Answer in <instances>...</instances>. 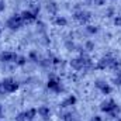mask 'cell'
<instances>
[{
  "mask_svg": "<svg viewBox=\"0 0 121 121\" xmlns=\"http://www.w3.org/2000/svg\"><path fill=\"white\" fill-rule=\"evenodd\" d=\"M94 48H96V44H94V41H91V39H87V41H85V44H83V49H86V51H94Z\"/></svg>",
  "mask_w": 121,
  "mask_h": 121,
  "instance_id": "obj_21",
  "label": "cell"
},
{
  "mask_svg": "<svg viewBox=\"0 0 121 121\" xmlns=\"http://www.w3.org/2000/svg\"><path fill=\"white\" fill-rule=\"evenodd\" d=\"M37 113H38V116H39L42 120H45V121H48L51 118V108H49L48 106H45V104L39 106V107L37 108Z\"/></svg>",
  "mask_w": 121,
  "mask_h": 121,
  "instance_id": "obj_13",
  "label": "cell"
},
{
  "mask_svg": "<svg viewBox=\"0 0 121 121\" xmlns=\"http://www.w3.org/2000/svg\"><path fill=\"white\" fill-rule=\"evenodd\" d=\"M18 54L14 52V51H1L0 52V62L4 63V65H9V63H16Z\"/></svg>",
  "mask_w": 121,
  "mask_h": 121,
  "instance_id": "obj_9",
  "label": "cell"
},
{
  "mask_svg": "<svg viewBox=\"0 0 121 121\" xmlns=\"http://www.w3.org/2000/svg\"><path fill=\"white\" fill-rule=\"evenodd\" d=\"M94 87L100 91L101 94H104V96H108V94L113 93V86H111L108 82L103 80V79H97V80H94Z\"/></svg>",
  "mask_w": 121,
  "mask_h": 121,
  "instance_id": "obj_8",
  "label": "cell"
},
{
  "mask_svg": "<svg viewBox=\"0 0 121 121\" xmlns=\"http://www.w3.org/2000/svg\"><path fill=\"white\" fill-rule=\"evenodd\" d=\"M37 31H38V34L39 35H42V34H47V26H45V23H42V21H39V20H37Z\"/></svg>",
  "mask_w": 121,
  "mask_h": 121,
  "instance_id": "obj_20",
  "label": "cell"
},
{
  "mask_svg": "<svg viewBox=\"0 0 121 121\" xmlns=\"http://www.w3.org/2000/svg\"><path fill=\"white\" fill-rule=\"evenodd\" d=\"M85 31H86L87 35H96V34L100 32V27L93 26V24H87V26H85Z\"/></svg>",
  "mask_w": 121,
  "mask_h": 121,
  "instance_id": "obj_17",
  "label": "cell"
},
{
  "mask_svg": "<svg viewBox=\"0 0 121 121\" xmlns=\"http://www.w3.org/2000/svg\"><path fill=\"white\" fill-rule=\"evenodd\" d=\"M20 16H21V18H23V21H24L26 24L37 23V20H38V16H37L35 13H32L30 9H24V10L20 13Z\"/></svg>",
  "mask_w": 121,
  "mask_h": 121,
  "instance_id": "obj_10",
  "label": "cell"
},
{
  "mask_svg": "<svg viewBox=\"0 0 121 121\" xmlns=\"http://www.w3.org/2000/svg\"><path fill=\"white\" fill-rule=\"evenodd\" d=\"M94 69L97 70H106V69H110V70H117L121 69V59L111 55V54H107V55H103L100 59L96 62L94 65Z\"/></svg>",
  "mask_w": 121,
  "mask_h": 121,
  "instance_id": "obj_2",
  "label": "cell"
},
{
  "mask_svg": "<svg viewBox=\"0 0 121 121\" xmlns=\"http://www.w3.org/2000/svg\"><path fill=\"white\" fill-rule=\"evenodd\" d=\"M1 35H3V28L0 27V38H1Z\"/></svg>",
  "mask_w": 121,
  "mask_h": 121,
  "instance_id": "obj_30",
  "label": "cell"
},
{
  "mask_svg": "<svg viewBox=\"0 0 121 121\" xmlns=\"http://www.w3.org/2000/svg\"><path fill=\"white\" fill-rule=\"evenodd\" d=\"M60 120L62 121H79V118H78V116H76L75 113L66 111V113H63V114L60 116Z\"/></svg>",
  "mask_w": 121,
  "mask_h": 121,
  "instance_id": "obj_15",
  "label": "cell"
},
{
  "mask_svg": "<svg viewBox=\"0 0 121 121\" xmlns=\"http://www.w3.org/2000/svg\"><path fill=\"white\" fill-rule=\"evenodd\" d=\"M113 1H116V0H113Z\"/></svg>",
  "mask_w": 121,
  "mask_h": 121,
  "instance_id": "obj_32",
  "label": "cell"
},
{
  "mask_svg": "<svg viewBox=\"0 0 121 121\" xmlns=\"http://www.w3.org/2000/svg\"><path fill=\"white\" fill-rule=\"evenodd\" d=\"M47 89L51 90L52 93H55V94H60V93H63V90H65V86H63L62 80H60L56 75H52L47 80Z\"/></svg>",
  "mask_w": 121,
  "mask_h": 121,
  "instance_id": "obj_6",
  "label": "cell"
},
{
  "mask_svg": "<svg viewBox=\"0 0 121 121\" xmlns=\"http://www.w3.org/2000/svg\"><path fill=\"white\" fill-rule=\"evenodd\" d=\"M73 18H75V21H78L79 24L87 26L91 21V18H93V14H91V11L86 10V9H79V10H75V11H73Z\"/></svg>",
  "mask_w": 121,
  "mask_h": 121,
  "instance_id": "obj_7",
  "label": "cell"
},
{
  "mask_svg": "<svg viewBox=\"0 0 121 121\" xmlns=\"http://www.w3.org/2000/svg\"><path fill=\"white\" fill-rule=\"evenodd\" d=\"M52 23H54V26H55V27H60V28H63V27H66V26H68V23H69V21H68V18H66L65 16H59V14H58V16H55V17H54Z\"/></svg>",
  "mask_w": 121,
  "mask_h": 121,
  "instance_id": "obj_14",
  "label": "cell"
},
{
  "mask_svg": "<svg viewBox=\"0 0 121 121\" xmlns=\"http://www.w3.org/2000/svg\"><path fill=\"white\" fill-rule=\"evenodd\" d=\"M99 108H100L101 113L108 114V116H111L113 118H117V116L120 114V111H121V107L118 106V103H117L114 99H106V100H103V101L100 103Z\"/></svg>",
  "mask_w": 121,
  "mask_h": 121,
  "instance_id": "obj_3",
  "label": "cell"
},
{
  "mask_svg": "<svg viewBox=\"0 0 121 121\" xmlns=\"http://www.w3.org/2000/svg\"><path fill=\"white\" fill-rule=\"evenodd\" d=\"M116 121H121V117H117V118H116Z\"/></svg>",
  "mask_w": 121,
  "mask_h": 121,
  "instance_id": "obj_31",
  "label": "cell"
},
{
  "mask_svg": "<svg viewBox=\"0 0 121 121\" xmlns=\"http://www.w3.org/2000/svg\"><path fill=\"white\" fill-rule=\"evenodd\" d=\"M27 63H28V58H27V55H18L14 65H16L17 68H24Z\"/></svg>",
  "mask_w": 121,
  "mask_h": 121,
  "instance_id": "obj_18",
  "label": "cell"
},
{
  "mask_svg": "<svg viewBox=\"0 0 121 121\" xmlns=\"http://www.w3.org/2000/svg\"><path fill=\"white\" fill-rule=\"evenodd\" d=\"M76 103H78V97L75 96V94H69V96H66L62 101H60L59 107L60 108H68V107H73V106H76Z\"/></svg>",
  "mask_w": 121,
  "mask_h": 121,
  "instance_id": "obj_11",
  "label": "cell"
},
{
  "mask_svg": "<svg viewBox=\"0 0 121 121\" xmlns=\"http://www.w3.org/2000/svg\"><path fill=\"white\" fill-rule=\"evenodd\" d=\"M111 83L114 85V86H121V69H117V70H114V75L111 76Z\"/></svg>",
  "mask_w": 121,
  "mask_h": 121,
  "instance_id": "obj_16",
  "label": "cell"
},
{
  "mask_svg": "<svg viewBox=\"0 0 121 121\" xmlns=\"http://www.w3.org/2000/svg\"><path fill=\"white\" fill-rule=\"evenodd\" d=\"M93 3L96 6H104L106 4V0H93Z\"/></svg>",
  "mask_w": 121,
  "mask_h": 121,
  "instance_id": "obj_29",
  "label": "cell"
},
{
  "mask_svg": "<svg viewBox=\"0 0 121 121\" xmlns=\"http://www.w3.org/2000/svg\"><path fill=\"white\" fill-rule=\"evenodd\" d=\"M113 24H114L116 27L121 28V14H116V16L113 17Z\"/></svg>",
  "mask_w": 121,
  "mask_h": 121,
  "instance_id": "obj_25",
  "label": "cell"
},
{
  "mask_svg": "<svg viewBox=\"0 0 121 121\" xmlns=\"http://www.w3.org/2000/svg\"><path fill=\"white\" fill-rule=\"evenodd\" d=\"M27 58H28V60H32V62H35V63H38V62H39V59H41V56H39L38 51H34V49L28 52Z\"/></svg>",
  "mask_w": 121,
  "mask_h": 121,
  "instance_id": "obj_19",
  "label": "cell"
},
{
  "mask_svg": "<svg viewBox=\"0 0 121 121\" xmlns=\"http://www.w3.org/2000/svg\"><path fill=\"white\" fill-rule=\"evenodd\" d=\"M0 121H1V120H0Z\"/></svg>",
  "mask_w": 121,
  "mask_h": 121,
  "instance_id": "obj_33",
  "label": "cell"
},
{
  "mask_svg": "<svg viewBox=\"0 0 121 121\" xmlns=\"http://www.w3.org/2000/svg\"><path fill=\"white\" fill-rule=\"evenodd\" d=\"M104 16L106 17H114L116 16V9L114 7H107L106 11H104Z\"/></svg>",
  "mask_w": 121,
  "mask_h": 121,
  "instance_id": "obj_24",
  "label": "cell"
},
{
  "mask_svg": "<svg viewBox=\"0 0 121 121\" xmlns=\"http://www.w3.org/2000/svg\"><path fill=\"white\" fill-rule=\"evenodd\" d=\"M4 114H6V111H4V106H3V104H0V120H3V118H4Z\"/></svg>",
  "mask_w": 121,
  "mask_h": 121,
  "instance_id": "obj_28",
  "label": "cell"
},
{
  "mask_svg": "<svg viewBox=\"0 0 121 121\" xmlns=\"http://www.w3.org/2000/svg\"><path fill=\"white\" fill-rule=\"evenodd\" d=\"M14 121H28V120H27L26 113H24V111H20V113H17V114H16Z\"/></svg>",
  "mask_w": 121,
  "mask_h": 121,
  "instance_id": "obj_23",
  "label": "cell"
},
{
  "mask_svg": "<svg viewBox=\"0 0 121 121\" xmlns=\"http://www.w3.org/2000/svg\"><path fill=\"white\" fill-rule=\"evenodd\" d=\"M69 66L75 70V72H86L94 69V62L90 56L85 52H80L78 56L72 58L69 62Z\"/></svg>",
  "mask_w": 121,
  "mask_h": 121,
  "instance_id": "obj_1",
  "label": "cell"
},
{
  "mask_svg": "<svg viewBox=\"0 0 121 121\" xmlns=\"http://www.w3.org/2000/svg\"><path fill=\"white\" fill-rule=\"evenodd\" d=\"M45 7H47V11H48L49 14H52L54 17L58 16V13H59V4H58L55 0H48L47 4H45Z\"/></svg>",
  "mask_w": 121,
  "mask_h": 121,
  "instance_id": "obj_12",
  "label": "cell"
},
{
  "mask_svg": "<svg viewBox=\"0 0 121 121\" xmlns=\"http://www.w3.org/2000/svg\"><path fill=\"white\" fill-rule=\"evenodd\" d=\"M90 121H103V117L99 116V114H94V116L90 118Z\"/></svg>",
  "mask_w": 121,
  "mask_h": 121,
  "instance_id": "obj_26",
  "label": "cell"
},
{
  "mask_svg": "<svg viewBox=\"0 0 121 121\" xmlns=\"http://www.w3.org/2000/svg\"><path fill=\"white\" fill-rule=\"evenodd\" d=\"M41 38H39V41H41V44L44 45V47H49L51 45V38L48 37V34H42V35H39Z\"/></svg>",
  "mask_w": 121,
  "mask_h": 121,
  "instance_id": "obj_22",
  "label": "cell"
},
{
  "mask_svg": "<svg viewBox=\"0 0 121 121\" xmlns=\"http://www.w3.org/2000/svg\"><path fill=\"white\" fill-rule=\"evenodd\" d=\"M6 10V0H0V13Z\"/></svg>",
  "mask_w": 121,
  "mask_h": 121,
  "instance_id": "obj_27",
  "label": "cell"
},
{
  "mask_svg": "<svg viewBox=\"0 0 121 121\" xmlns=\"http://www.w3.org/2000/svg\"><path fill=\"white\" fill-rule=\"evenodd\" d=\"M0 83H1V94H13L16 91H18V89H20L18 80H16L11 76L4 78L3 80H0Z\"/></svg>",
  "mask_w": 121,
  "mask_h": 121,
  "instance_id": "obj_4",
  "label": "cell"
},
{
  "mask_svg": "<svg viewBox=\"0 0 121 121\" xmlns=\"http://www.w3.org/2000/svg\"><path fill=\"white\" fill-rule=\"evenodd\" d=\"M24 24H26V23L23 21L20 13H14V14H11V16L6 20V28L10 30V31H13V32L20 31L24 27Z\"/></svg>",
  "mask_w": 121,
  "mask_h": 121,
  "instance_id": "obj_5",
  "label": "cell"
}]
</instances>
